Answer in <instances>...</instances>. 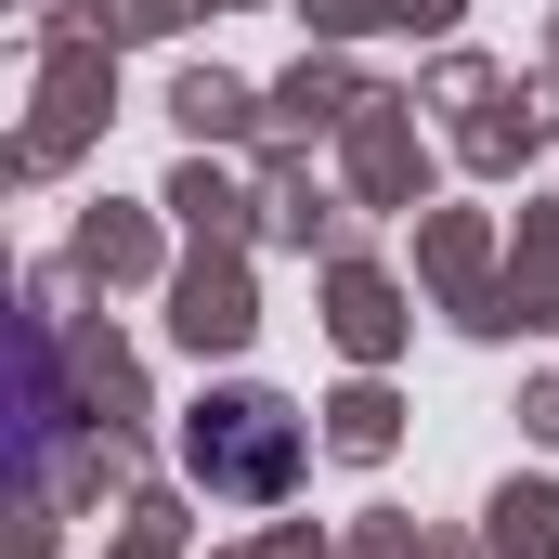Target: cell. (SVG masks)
<instances>
[{
	"mask_svg": "<svg viewBox=\"0 0 559 559\" xmlns=\"http://www.w3.org/2000/svg\"><path fill=\"white\" fill-rule=\"evenodd\" d=\"M182 455H195L209 495H286V468H299V417H286L274 391H222V404H195Z\"/></svg>",
	"mask_w": 559,
	"mask_h": 559,
	"instance_id": "obj_1",
	"label": "cell"
}]
</instances>
